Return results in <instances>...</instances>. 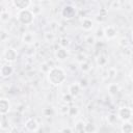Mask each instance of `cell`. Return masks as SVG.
I'll list each match as a JSON object with an SVG mask.
<instances>
[{
  "label": "cell",
  "mask_w": 133,
  "mask_h": 133,
  "mask_svg": "<svg viewBox=\"0 0 133 133\" xmlns=\"http://www.w3.org/2000/svg\"><path fill=\"white\" fill-rule=\"evenodd\" d=\"M47 79L49 83L53 86H58L62 84L66 79V74L63 69L59 66H52L49 73L47 74Z\"/></svg>",
  "instance_id": "obj_1"
},
{
  "label": "cell",
  "mask_w": 133,
  "mask_h": 133,
  "mask_svg": "<svg viewBox=\"0 0 133 133\" xmlns=\"http://www.w3.org/2000/svg\"><path fill=\"white\" fill-rule=\"evenodd\" d=\"M34 17H35V15L32 12V10L30 8L24 9V10H20L17 14L18 21L21 24H23V25H30V24H32L33 21H34Z\"/></svg>",
  "instance_id": "obj_2"
},
{
  "label": "cell",
  "mask_w": 133,
  "mask_h": 133,
  "mask_svg": "<svg viewBox=\"0 0 133 133\" xmlns=\"http://www.w3.org/2000/svg\"><path fill=\"white\" fill-rule=\"evenodd\" d=\"M133 116V112H132V108L130 107H127V106H124V107H121L117 111V117L119 119H122L123 122H128L132 118Z\"/></svg>",
  "instance_id": "obj_3"
},
{
  "label": "cell",
  "mask_w": 133,
  "mask_h": 133,
  "mask_svg": "<svg viewBox=\"0 0 133 133\" xmlns=\"http://www.w3.org/2000/svg\"><path fill=\"white\" fill-rule=\"evenodd\" d=\"M61 16L66 20H71L76 16V8L73 5L68 4L61 9Z\"/></svg>",
  "instance_id": "obj_4"
},
{
  "label": "cell",
  "mask_w": 133,
  "mask_h": 133,
  "mask_svg": "<svg viewBox=\"0 0 133 133\" xmlns=\"http://www.w3.org/2000/svg\"><path fill=\"white\" fill-rule=\"evenodd\" d=\"M3 57H4V59H5L6 61H8V62H14V61H16V59H17V57H18V52H17L14 48L8 47V48H6V49L4 50V52H3Z\"/></svg>",
  "instance_id": "obj_5"
},
{
  "label": "cell",
  "mask_w": 133,
  "mask_h": 133,
  "mask_svg": "<svg viewBox=\"0 0 133 133\" xmlns=\"http://www.w3.org/2000/svg\"><path fill=\"white\" fill-rule=\"evenodd\" d=\"M11 3L19 11L24 10V9H28L32 5V2L29 0H14Z\"/></svg>",
  "instance_id": "obj_6"
},
{
  "label": "cell",
  "mask_w": 133,
  "mask_h": 133,
  "mask_svg": "<svg viewBox=\"0 0 133 133\" xmlns=\"http://www.w3.org/2000/svg\"><path fill=\"white\" fill-rule=\"evenodd\" d=\"M117 31L113 26H107L104 28V36L107 39H113L116 37Z\"/></svg>",
  "instance_id": "obj_7"
},
{
  "label": "cell",
  "mask_w": 133,
  "mask_h": 133,
  "mask_svg": "<svg viewBox=\"0 0 133 133\" xmlns=\"http://www.w3.org/2000/svg\"><path fill=\"white\" fill-rule=\"evenodd\" d=\"M14 73V68L10 64H3L0 69V75L2 78H7Z\"/></svg>",
  "instance_id": "obj_8"
},
{
  "label": "cell",
  "mask_w": 133,
  "mask_h": 133,
  "mask_svg": "<svg viewBox=\"0 0 133 133\" xmlns=\"http://www.w3.org/2000/svg\"><path fill=\"white\" fill-rule=\"evenodd\" d=\"M25 128H26L28 131H30V132H35V131L38 130L39 125H38V123H37L34 118H29V119H27L26 123H25Z\"/></svg>",
  "instance_id": "obj_9"
},
{
  "label": "cell",
  "mask_w": 133,
  "mask_h": 133,
  "mask_svg": "<svg viewBox=\"0 0 133 133\" xmlns=\"http://www.w3.org/2000/svg\"><path fill=\"white\" fill-rule=\"evenodd\" d=\"M9 110H10L9 101L7 99L2 98L0 100V113H1V115H6V113H8Z\"/></svg>",
  "instance_id": "obj_10"
},
{
  "label": "cell",
  "mask_w": 133,
  "mask_h": 133,
  "mask_svg": "<svg viewBox=\"0 0 133 133\" xmlns=\"http://www.w3.org/2000/svg\"><path fill=\"white\" fill-rule=\"evenodd\" d=\"M69 56V53H68V50L64 49V48H58L56 51H55V58L57 60H60V61H63L68 58Z\"/></svg>",
  "instance_id": "obj_11"
},
{
  "label": "cell",
  "mask_w": 133,
  "mask_h": 133,
  "mask_svg": "<svg viewBox=\"0 0 133 133\" xmlns=\"http://www.w3.org/2000/svg\"><path fill=\"white\" fill-rule=\"evenodd\" d=\"M22 42L26 45H31L35 42V36L33 32H25L22 36Z\"/></svg>",
  "instance_id": "obj_12"
},
{
  "label": "cell",
  "mask_w": 133,
  "mask_h": 133,
  "mask_svg": "<svg viewBox=\"0 0 133 133\" xmlns=\"http://www.w3.org/2000/svg\"><path fill=\"white\" fill-rule=\"evenodd\" d=\"M80 89H81V86H80L79 83H72L69 86V94L73 98H75V97H77L80 94Z\"/></svg>",
  "instance_id": "obj_13"
},
{
  "label": "cell",
  "mask_w": 133,
  "mask_h": 133,
  "mask_svg": "<svg viewBox=\"0 0 133 133\" xmlns=\"http://www.w3.org/2000/svg\"><path fill=\"white\" fill-rule=\"evenodd\" d=\"M94 27V22L91 19L89 18H84L82 21H81V28L85 31H89L91 30Z\"/></svg>",
  "instance_id": "obj_14"
},
{
  "label": "cell",
  "mask_w": 133,
  "mask_h": 133,
  "mask_svg": "<svg viewBox=\"0 0 133 133\" xmlns=\"http://www.w3.org/2000/svg\"><path fill=\"white\" fill-rule=\"evenodd\" d=\"M107 89H108V92H109L111 96H115V95L118 94L121 87H119V85H118L117 83H110V84L108 85Z\"/></svg>",
  "instance_id": "obj_15"
},
{
  "label": "cell",
  "mask_w": 133,
  "mask_h": 133,
  "mask_svg": "<svg viewBox=\"0 0 133 133\" xmlns=\"http://www.w3.org/2000/svg\"><path fill=\"white\" fill-rule=\"evenodd\" d=\"M122 133H133V124L128 122H124V124L121 127Z\"/></svg>",
  "instance_id": "obj_16"
},
{
  "label": "cell",
  "mask_w": 133,
  "mask_h": 133,
  "mask_svg": "<svg viewBox=\"0 0 133 133\" xmlns=\"http://www.w3.org/2000/svg\"><path fill=\"white\" fill-rule=\"evenodd\" d=\"M84 132L85 133H95L96 132V126L92 123H86L84 125Z\"/></svg>",
  "instance_id": "obj_17"
},
{
  "label": "cell",
  "mask_w": 133,
  "mask_h": 133,
  "mask_svg": "<svg viewBox=\"0 0 133 133\" xmlns=\"http://www.w3.org/2000/svg\"><path fill=\"white\" fill-rule=\"evenodd\" d=\"M0 127H1L2 130H6V129H8V127H9L8 119L6 118L5 115H1V124H0Z\"/></svg>",
  "instance_id": "obj_18"
},
{
  "label": "cell",
  "mask_w": 133,
  "mask_h": 133,
  "mask_svg": "<svg viewBox=\"0 0 133 133\" xmlns=\"http://www.w3.org/2000/svg\"><path fill=\"white\" fill-rule=\"evenodd\" d=\"M84 123L83 122H78L77 124H76V126H75V132L76 133H83L84 132ZM85 133V132H84Z\"/></svg>",
  "instance_id": "obj_19"
},
{
  "label": "cell",
  "mask_w": 133,
  "mask_h": 133,
  "mask_svg": "<svg viewBox=\"0 0 133 133\" xmlns=\"http://www.w3.org/2000/svg\"><path fill=\"white\" fill-rule=\"evenodd\" d=\"M107 62H108L107 58H106L105 56H103V55H101V56H99V57L97 58V63H98L100 66H105V65L107 64Z\"/></svg>",
  "instance_id": "obj_20"
},
{
  "label": "cell",
  "mask_w": 133,
  "mask_h": 133,
  "mask_svg": "<svg viewBox=\"0 0 133 133\" xmlns=\"http://www.w3.org/2000/svg\"><path fill=\"white\" fill-rule=\"evenodd\" d=\"M9 18H10V15H9L8 11H6V10H2L1 11V14H0V20L2 22H7L9 20Z\"/></svg>",
  "instance_id": "obj_21"
},
{
  "label": "cell",
  "mask_w": 133,
  "mask_h": 133,
  "mask_svg": "<svg viewBox=\"0 0 133 133\" xmlns=\"http://www.w3.org/2000/svg\"><path fill=\"white\" fill-rule=\"evenodd\" d=\"M90 64H89V62L88 61H84V62H81L80 63V69H81V71L82 72H88L89 70H90Z\"/></svg>",
  "instance_id": "obj_22"
},
{
  "label": "cell",
  "mask_w": 133,
  "mask_h": 133,
  "mask_svg": "<svg viewBox=\"0 0 133 133\" xmlns=\"http://www.w3.org/2000/svg\"><path fill=\"white\" fill-rule=\"evenodd\" d=\"M78 113H79V110L76 106H71L70 109H69V112H68V114L71 115V116H76Z\"/></svg>",
  "instance_id": "obj_23"
},
{
  "label": "cell",
  "mask_w": 133,
  "mask_h": 133,
  "mask_svg": "<svg viewBox=\"0 0 133 133\" xmlns=\"http://www.w3.org/2000/svg\"><path fill=\"white\" fill-rule=\"evenodd\" d=\"M85 43H86L87 45H94V44L96 43V37H95V35H91V34L87 35V36L85 37Z\"/></svg>",
  "instance_id": "obj_24"
},
{
  "label": "cell",
  "mask_w": 133,
  "mask_h": 133,
  "mask_svg": "<svg viewBox=\"0 0 133 133\" xmlns=\"http://www.w3.org/2000/svg\"><path fill=\"white\" fill-rule=\"evenodd\" d=\"M70 39L69 38H66V37H63V38H61L60 39V42H59V45L61 46V48H66V47H69L70 46Z\"/></svg>",
  "instance_id": "obj_25"
},
{
  "label": "cell",
  "mask_w": 133,
  "mask_h": 133,
  "mask_svg": "<svg viewBox=\"0 0 133 133\" xmlns=\"http://www.w3.org/2000/svg\"><path fill=\"white\" fill-rule=\"evenodd\" d=\"M117 115H115V114H109L108 115V117H107V121H108V123L109 124H111V125H113L116 121H117Z\"/></svg>",
  "instance_id": "obj_26"
},
{
  "label": "cell",
  "mask_w": 133,
  "mask_h": 133,
  "mask_svg": "<svg viewBox=\"0 0 133 133\" xmlns=\"http://www.w3.org/2000/svg\"><path fill=\"white\" fill-rule=\"evenodd\" d=\"M51 68H52V66H49V64H48L47 62H45V63H43V64L41 65V70H42L44 73H46V74L49 73V71L51 70Z\"/></svg>",
  "instance_id": "obj_27"
},
{
  "label": "cell",
  "mask_w": 133,
  "mask_h": 133,
  "mask_svg": "<svg viewBox=\"0 0 133 133\" xmlns=\"http://www.w3.org/2000/svg\"><path fill=\"white\" fill-rule=\"evenodd\" d=\"M69 109H70V107L68 106V104H63L62 106H60L59 111H60V113H62V114H66V113L69 112Z\"/></svg>",
  "instance_id": "obj_28"
},
{
  "label": "cell",
  "mask_w": 133,
  "mask_h": 133,
  "mask_svg": "<svg viewBox=\"0 0 133 133\" xmlns=\"http://www.w3.org/2000/svg\"><path fill=\"white\" fill-rule=\"evenodd\" d=\"M96 36L97 37H103L104 36V28H102V27H99L97 30H96Z\"/></svg>",
  "instance_id": "obj_29"
},
{
  "label": "cell",
  "mask_w": 133,
  "mask_h": 133,
  "mask_svg": "<svg viewBox=\"0 0 133 133\" xmlns=\"http://www.w3.org/2000/svg\"><path fill=\"white\" fill-rule=\"evenodd\" d=\"M72 101H73V97H72L69 92L63 96V102H64L65 104H69V103H71Z\"/></svg>",
  "instance_id": "obj_30"
},
{
  "label": "cell",
  "mask_w": 133,
  "mask_h": 133,
  "mask_svg": "<svg viewBox=\"0 0 133 133\" xmlns=\"http://www.w3.org/2000/svg\"><path fill=\"white\" fill-rule=\"evenodd\" d=\"M45 38L47 42H52L54 39V34L52 32H47L45 33Z\"/></svg>",
  "instance_id": "obj_31"
},
{
  "label": "cell",
  "mask_w": 133,
  "mask_h": 133,
  "mask_svg": "<svg viewBox=\"0 0 133 133\" xmlns=\"http://www.w3.org/2000/svg\"><path fill=\"white\" fill-rule=\"evenodd\" d=\"M123 4V2H119V1H113L111 2V8H121V5Z\"/></svg>",
  "instance_id": "obj_32"
},
{
  "label": "cell",
  "mask_w": 133,
  "mask_h": 133,
  "mask_svg": "<svg viewBox=\"0 0 133 133\" xmlns=\"http://www.w3.org/2000/svg\"><path fill=\"white\" fill-rule=\"evenodd\" d=\"M77 57H78V58H77V60L81 63V62H84V61H85L86 55H85V54H83V53H80V54H78V55H77Z\"/></svg>",
  "instance_id": "obj_33"
},
{
  "label": "cell",
  "mask_w": 133,
  "mask_h": 133,
  "mask_svg": "<svg viewBox=\"0 0 133 133\" xmlns=\"http://www.w3.org/2000/svg\"><path fill=\"white\" fill-rule=\"evenodd\" d=\"M31 10H32V12L34 14V15H37V14H39L41 12V7L39 6H37V5H33V7L32 8H30Z\"/></svg>",
  "instance_id": "obj_34"
},
{
  "label": "cell",
  "mask_w": 133,
  "mask_h": 133,
  "mask_svg": "<svg viewBox=\"0 0 133 133\" xmlns=\"http://www.w3.org/2000/svg\"><path fill=\"white\" fill-rule=\"evenodd\" d=\"M52 112H53L52 108H46V109H44V113H45L46 115H50Z\"/></svg>",
  "instance_id": "obj_35"
},
{
  "label": "cell",
  "mask_w": 133,
  "mask_h": 133,
  "mask_svg": "<svg viewBox=\"0 0 133 133\" xmlns=\"http://www.w3.org/2000/svg\"><path fill=\"white\" fill-rule=\"evenodd\" d=\"M87 85V80L86 79H82L81 81H80V86L81 87H85Z\"/></svg>",
  "instance_id": "obj_36"
},
{
  "label": "cell",
  "mask_w": 133,
  "mask_h": 133,
  "mask_svg": "<svg viewBox=\"0 0 133 133\" xmlns=\"http://www.w3.org/2000/svg\"><path fill=\"white\" fill-rule=\"evenodd\" d=\"M61 133H72V130H71L70 128H64V129L61 131Z\"/></svg>",
  "instance_id": "obj_37"
},
{
  "label": "cell",
  "mask_w": 133,
  "mask_h": 133,
  "mask_svg": "<svg viewBox=\"0 0 133 133\" xmlns=\"http://www.w3.org/2000/svg\"><path fill=\"white\" fill-rule=\"evenodd\" d=\"M4 36H5V32H2V37H1V41L2 42L4 41Z\"/></svg>",
  "instance_id": "obj_38"
},
{
  "label": "cell",
  "mask_w": 133,
  "mask_h": 133,
  "mask_svg": "<svg viewBox=\"0 0 133 133\" xmlns=\"http://www.w3.org/2000/svg\"><path fill=\"white\" fill-rule=\"evenodd\" d=\"M130 78H131V80H133V70H132L131 73H130Z\"/></svg>",
  "instance_id": "obj_39"
},
{
  "label": "cell",
  "mask_w": 133,
  "mask_h": 133,
  "mask_svg": "<svg viewBox=\"0 0 133 133\" xmlns=\"http://www.w3.org/2000/svg\"><path fill=\"white\" fill-rule=\"evenodd\" d=\"M131 39H132V42H133V30H132V32H131Z\"/></svg>",
  "instance_id": "obj_40"
},
{
  "label": "cell",
  "mask_w": 133,
  "mask_h": 133,
  "mask_svg": "<svg viewBox=\"0 0 133 133\" xmlns=\"http://www.w3.org/2000/svg\"><path fill=\"white\" fill-rule=\"evenodd\" d=\"M132 112H133V108H132Z\"/></svg>",
  "instance_id": "obj_41"
},
{
  "label": "cell",
  "mask_w": 133,
  "mask_h": 133,
  "mask_svg": "<svg viewBox=\"0 0 133 133\" xmlns=\"http://www.w3.org/2000/svg\"><path fill=\"white\" fill-rule=\"evenodd\" d=\"M132 98H133V95H132Z\"/></svg>",
  "instance_id": "obj_42"
}]
</instances>
